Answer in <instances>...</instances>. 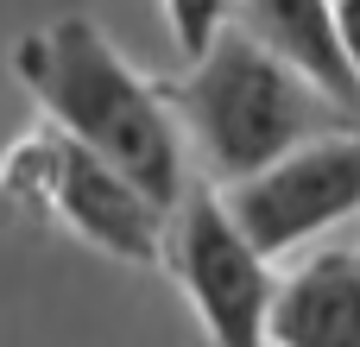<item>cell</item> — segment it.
<instances>
[{
  "instance_id": "cell-8",
  "label": "cell",
  "mask_w": 360,
  "mask_h": 347,
  "mask_svg": "<svg viewBox=\"0 0 360 347\" xmlns=\"http://www.w3.org/2000/svg\"><path fill=\"white\" fill-rule=\"evenodd\" d=\"M228 13H234V0H165V25H171V38H177L184 57L202 51L228 25Z\"/></svg>"
},
{
  "instance_id": "cell-1",
  "label": "cell",
  "mask_w": 360,
  "mask_h": 347,
  "mask_svg": "<svg viewBox=\"0 0 360 347\" xmlns=\"http://www.w3.org/2000/svg\"><path fill=\"white\" fill-rule=\"evenodd\" d=\"M19 82L32 89V101L44 107V120L57 133H70L76 145L101 152L114 171H127L152 202H177L184 196V133L165 107V89L146 82L95 19L63 13L44 32L19 38L13 51Z\"/></svg>"
},
{
  "instance_id": "cell-9",
  "label": "cell",
  "mask_w": 360,
  "mask_h": 347,
  "mask_svg": "<svg viewBox=\"0 0 360 347\" xmlns=\"http://www.w3.org/2000/svg\"><path fill=\"white\" fill-rule=\"evenodd\" d=\"M335 6V38H342V57H348V70H354L360 82V0H329Z\"/></svg>"
},
{
  "instance_id": "cell-4",
  "label": "cell",
  "mask_w": 360,
  "mask_h": 347,
  "mask_svg": "<svg viewBox=\"0 0 360 347\" xmlns=\"http://www.w3.org/2000/svg\"><path fill=\"white\" fill-rule=\"evenodd\" d=\"M158 266L184 284V297H190L196 322L209 329V341H228V347L266 341V310H272L278 272L247 240V228L228 215L221 190L184 183V196L165 209Z\"/></svg>"
},
{
  "instance_id": "cell-2",
  "label": "cell",
  "mask_w": 360,
  "mask_h": 347,
  "mask_svg": "<svg viewBox=\"0 0 360 347\" xmlns=\"http://www.w3.org/2000/svg\"><path fill=\"white\" fill-rule=\"evenodd\" d=\"M158 89H165V107H171L184 145L209 164L215 183H234V177L272 164L297 139L360 120L335 95H323L297 63H285L253 32H240L234 19L202 51H190V70L177 82H158Z\"/></svg>"
},
{
  "instance_id": "cell-5",
  "label": "cell",
  "mask_w": 360,
  "mask_h": 347,
  "mask_svg": "<svg viewBox=\"0 0 360 347\" xmlns=\"http://www.w3.org/2000/svg\"><path fill=\"white\" fill-rule=\"evenodd\" d=\"M221 202L266 259H285V253L323 240L329 228L360 215V120L297 139L272 164L221 183Z\"/></svg>"
},
{
  "instance_id": "cell-3",
  "label": "cell",
  "mask_w": 360,
  "mask_h": 347,
  "mask_svg": "<svg viewBox=\"0 0 360 347\" xmlns=\"http://www.w3.org/2000/svg\"><path fill=\"white\" fill-rule=\"evenodd\" d=\"M0 196L19 202L38 221L70 228L76 240L101 247L108 259L127 266H158V240H165V202H152L127 171H114L101 152L76 145L70 133L44 126L25 133L6 164H0Z\"/></svg>"
},
{
  "instance_id": "cell-6",
  "label": "cell",
  "mask_w": 360,
  "mask_h": 347,
  "mask_svg": "<svg viewBox=\"0 0 360 347\" xmlns=\"http://www.w3.org/2000/svg\"><path fill=\"white\" fill-rule=\"evenodd\" d=\"M266 341H285V347H360V240L310 247L272 284Z\"/></svg>"
},
{
  "instance_id": "cell-7",
  "label": "cell",
  "mask_w": 360,
  "mask_h": 347,
  "mask_svg": "<svg viewBox=\"0 0 360 347\" xmlns=\"http://www.w3.org/2000/svg\"><path fill=\"white\" fill-rule=\"evenodd\" d=\"M240 32H253L266 51H278L285 63H297L323 95H335L348 114H360V82L342 57L335 38V6L329 0H234L228 13Z\"/></svg>"
}]
</instances>
